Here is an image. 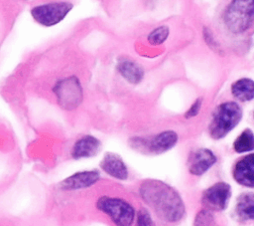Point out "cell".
I'll return each instance as SVG.
<instances>
[{"mask_svg":"<svg viewBox=\"0 0 254 226\" xmlns=\"http://www.w3.org/2000/svg\"><path fill=\"white\" fill-rule=\"evenodd\" d=\"M138 194L143 202L164 221H177L184 214V204L180 195L161 180H143L138 186Z\"/></svg>","mask_w":254,"mask_h":226,"instance_id":"obj_1","label":"cell"},{"mask_svg":"<svg viewBox=\"0 0 254 226\" xmlns=\"http://www.w3.org/2000/svg\"><path fill=\"white\" fill-rule=\"evenodd\" d=\"M95 209L106 216L114 226H133L137 214L135 206L125 197L102 194L94 202Z\"/></svg>","mask_w":254,"mask_h":226,"instance_id":"obj_2","label":"cell"},{"mask_svg":"<svg viewBox=\"0 0 254 226\" xmlns=\"http://www.w3.org/2000/svg\"><path fill=\"white\" fill-rule=\"evenodd\" d=\"M58 106L64 111L76 110L83 101V87L75 75L62 77L56 81L52 88Z\"/></svg>","mask_w":254,"mask_h":226,"instance_id":"obj_3","label":"cell"},{"mask_svg":"<svg viewBox=\"0 0 254 226\" xmlns=\"http://www.w3.org/2000/svg\"><path fill=\"white\" fill-rule=\"evenodd\" d=\"M72 9L73 4L69 1H50L34 5L30 9V15L36 24L50 28L63 22Z\"/></svg>","mask_w":254,"mask_h":226,"instance_id":"obj_4","label":"cell"},{"mask_svg":"<svg viewBox=\"0 0 254 226\" xmlns=\"http://www.w3.org/2000/svg\"><path fill=\"white\" fill-rule=\"evenodd\" d=\"M242 111L234 102L221 104L213 113L209 125V132L213 138H221L226 135L241 119Z\"/></svg>","mask_w":254,"mask_h":226,"instance_id":"obj_5","label":"cell"},{"mask_svg":"<svg viewBox=\"0 0 254 226\" xmlns=\"http://www.w3.org/2000/svg\"><path fill=\"white\" fill-rule=\"evenodd\" d=\"M224 21L233 33L247 30L254 21V0H232L226 9Z\"/></svg>","mask_w":254,"mask_h":226,"instance_id":"obj_6","label":"cell"},{"mask_svg":"<svg viewBox=\"0 0 254 226\" xmlns=\"http://www.w3.org/2000/svg\"><path fill=\"white\" fill-rule=\"evenodd\" d=\"M178 141V135L173 130H164L150 137L133 136L129 139L131 148L144 153L160 154L171 149Z\"/></svg>","mask_w":254,"mask_h":226,"instance_id":"obj_7","label":"cell"},{"mask_svg":"<svg viewBox=\"0 0 254 226\" xmlns=\"http://www.w3.org/2000/svg\"><path fill=\"white\" fill-rule=\"evenodd\" d=\"M101 178L100 169L79 170L60 181L59 189L64 192L85 190L95 186Z\"/></svg>","mask_w":254,"mask_h":226,"instance_id":"obj_8","label":"cell"},{"mask_svg":"<svg viewBox=\"0 0 254 226\" xmlns=\"http://www.w3.org/2000/svg\"><path fill=\"white\" fill-rule=\"evenodd\" d=\"M99 169L112 179L117 181H126L130 172L127 163L118 153L107 151L99 162Z\"/></svg>","mask_w":254,"mask_h":226,"instance_id":"obj_9","label":"cell"},{"mask_svg":"<svg viewBox=\"0 0 254 226\" xmlns=\"http://www.w3.org/2000/svg\"><path fill=\"white\" fill-rule=\"evenodd\" d=\"M102 148L101 140L93 134H82L77 137L69 150V155L74 160L86 159L96 156Z\"/></svg>","mask_w":254,"mask_h":226,"instance_id":"obj_10","label":"cell"},{"mask_svg":"<svg viewBox=\"0 0 254 226\" xmlns=\"http://www.w3.org/2000/svg\"><path fill=\"white\" fill-rule=\"evenodd\" d=\"M231 195V190L228 184L218 182L210 186L203 194V204L212 210H222L226 207Z\"/></svg>","mask_w":254,"mask_h":226,"instance_id":"obj_11","label":"cell"},{"mask_svg":"<svg viewBox=\"0 0 254 226\" xmlns=\"http://www.w3.org/2000/svg\"><path fill=\"white\" fill-rule=\"evenodd\" d=\"M115 69L119 76L128 84L139 85L145 76L143 67L136 61L127 57H121L117 60Z\"/></svg>","mask_w":254,"mask_h":226,"instance_id":"obj_12","label":"cell"},{"mask_svg":"<svg viewBox=\"0 0 254 226\" xmlns=\"http://www.w3.org/2000/svg\"><path fill=\"white\" fill-rule=\"evenodd\" d=\"M235 180L248 187H254V154H249L240 159L233 171Z\"/></svg>","mask_w":254,"mask_h":226,"instance_id":"obj_13","label":"cell"},{"mask_svg":"<svg viewBox=\"0 0 254 226\" xmlns=\"http://www.w3.org/2000/svg\"><path fill=\"white\" fill-rule=\"evenodd\" d=\"M215 162L214 154L205 148L196 150L190 161V172L194 175L204 173Z\"/></svg>","mask_w":254,"mask_h":226,"instance_id":"obj_14","label":"cell"},{"mask_svg":"<svg viewBox=\"0 0 254 226\" xmlns=\"http://www.w3.org/2000/svg\"><path fill=\"white\" fill-rule=\"evenodd\" d=\"M233 96L239 101L246 102L254 98V81L250 79H240L231 88Z\"/></svg>","mask_w":254,"mask_h":226,"instance_id":"obj_15","label":"cell"},{"mask_svg":"<svg viewBox=\"0 0 254 226\" xmlns=\"http://www.w3.org/2000/svg\"><path fill=\"white\" fill-rule=\"evenodd\" d=\"M237 213L245 219H254V193L242 194L236 205Z\"/></svg>","mask_w":254,"mask_h":226,"instance_id":"obj_16","label":"cell"},{"mask_svg":"<svg viewBox=\"0 0 254 226\" xmlns=\"http://www.w3.org/2000/svg\"><path fill=\"white\" fill-rule=\"evenodd\" d=\"M237 152H246L254 149V134L250 129H245L234 141Z\"/></svg>","mask_w":254,"mask_h":226,"instance_id":"obj_17","label":"cell"},{"mask_svg":"<svg viewBox=\"0 0 254 226\" xmlns=\"http://www.w3.org/2000/svg\"><path fill=\"white\" fill-rule=\"evenodd\" d=\"M169 36V28L167 26H159L153 29L147 36L148 42L153 46L163 44Z\"/></svg>","mask_w":254,"mask_h":226,"instance_id":"obj_18","label":"cell"},{"mask_svg":"<svg viewBox=\"0 0 254 226\" xmlns=\"http://www.w3.org/2000/svg\"><path fill=\"white\" fill-rule=\"evenodd\" d=\"M134 226H156L155 221L147 208L141 207L137 210Z\"/></svg>","mask_w":254,"mask_h":226,"instance_id":"obj_19","label":"cell"},{"mask_svg":"<svg viewBox=\"0 0 254 226\" xmlns=\"http://www.w3.org/2000/svg\"><path fill=\"white\" fill-rule=\"evenodd\" d=\"M194 226H216L212 216L208 212H200L195 219Z\"/></svg>","mask_w":254,"mask_h":226,"instance_id":"obj_20","label":"cell"},{"mask_svg":"<svg viewBox=\"0 0 254 226\" xmlns=\"http://www.w3.org/2000/svg\"><path fill=\"white\" fill-rule=\"evenodd\" d=\"M200 105H201L200 100H197V101H196V102L191 106V108L189 110V112L187 113V116H188V117H190V116H194V115H196V114H197V113L199 112Z\"/></svg>","mask_w":254,"mask_h":226,"instance_id":"obj_21","label":"cell"},{"mask_svg":"<svg viewBox=\"0 0 254 226\" xmlns=\"http://www.w3.org/2000/svg\"><path fill=\"white\" fill-rule=\"evenodd\" d=\"M24 1H28V0H24Z\"/></svg>","mask_w":254,"mask_h":226,"instance_id":"obj_22","label":"cell"}]
</instances>
